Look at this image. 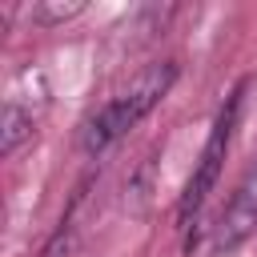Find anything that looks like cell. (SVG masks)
<instances>
[{
	"instance_id": "cell-5",
	"label": "cell",
	"mask_w": 257,
	"mask_h": 257,
	"mask_svg": "<svg viewBox=\"0 0 257 257\" xmlns=\"http://www.w3.org/2000/svg\"><path fill=\"white\" fill-rule=\"evenodd\" d=\"M80 12H84V4H80V0H72V4H60V0L52 4V0H48V4H36V8H32V20H36V24H44V28H52V24H64V20L80 16Z\"/></svg>"
},
{
	"instance_id": "cell-3",
	"label": "cell",
	"mask_w": 257,
	"mask_h": 257,
	"mask_svg": "<svg viewBox=\"0 0 257 257\" xmlns=\"http://www.w3.org/2000/svg\"><path fill=\"white\" fill-rule=\"evenodd\" d=\"M253 233H257V165L245 173V181L229 197V205H225V213L217 221V233H213V249L217 253H233Z\"/></svg>"
},
{
	"instance_id": "cell-1",
	"label": "cell",
	"mask_w": 257,
	"mask_h": 257,
	"mask_svg": "<svg viewBox=\"0 0 257 257\" xmlns=\"http://www.w3.org/2000/svg\"><path fill=\"white\" fill-rule=\"evenodd\" d=\"M177 80V64L173 60H161V64H149L141 68L116 96H108L84 124H80V149L88 157H100L108 145H116L128 128H137L173 88Z\"/></svg>"
},
{
	"instance_id": "cell-4",
	"label": "cell",
	"mask_w": 257,
	"mask_h": 257,
	"mask_svg": "<svg viewBox=\"0 0 257 257\" xmlns=\"http://www.w3.org/2000/svg\"><path fill=\"white\" fill-rule=\"evenodd\" d=\"M40 120V108H32V100H24V92H8L4 112H0V157H12L24 141H32Z\"/></svg>"
},
{
	"instance_id": "cell-2",
	"label": "cell",
	"mask_w": 257,
	"mask_h": 257,
	"mask_svg": "<svg viewBox=\"0 0 257 257\" xmlns=\"http://www.w3.org/2000/svg\"><path fill=\"white\" fill-rule=\"evenodd\" d=\"M241 96H245V84H237V88L225 96V104H221L209 137H205V149H201V157H197V169H193V177H189V185H185V193H181V205H177L181 225H189V221L201 213V205L209 201V193H213L217 181H221L225 153H229V145H233L237 116H241Z\"/></svg>"
}]
</instances>
